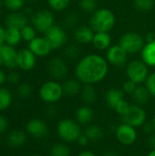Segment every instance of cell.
I'll return each mask as SVG.
<instances>
[{"label":"cell","mask_w":155,"mask_h":156,"mask_svg":"<svg viewBox=\"0 0 155 156\" xmlns=\"http://www.w3.org/2000/svg\"><path fill=\"white\" fill-rule=\"evenodd\" d=\"M109 63L100 54L90 53L79 58L75 66L74 73L83 85L101 82L108 75Z\"/></svg>","instance_id":"obj_1"},{"label":"cell","mask_w":155,"mask_h":156,"mask_svg":"<svg viewBox=\"0 0 155 156\" xmlns=\"http://www.w3.org/2000/svg\"><path fill=\"white\" fill-rule=\"evenodd\" d=\"M116 16L114 13L106 7L98 8L90 15L89 26L96 32H110L115 26Z\"/></svg>","instance_id":"obj_2"},{"label":"cell","mask_w":155,"mask_h":156,"mask_svg":"<svg viewBox=\"0 0 155 156\" xmlns=\"http://www.w3.org/2000/svg\"><path fill=\"white\" fill-rule=\"evenodd\" d=\"M56 133L62 142L72 144L77 142L79 137L82 134L81 125L76 120L64 118L57 123Z\"/></svg>","instance_id":"obj_3"},{"label":"cell","mask_w":155,"mask_h":156,"mask_svg":"<svg viewBox=\"0 0 155 156\" xmlns=\"http://www.w3.org/2000/svg\"><path fill=\"white\" fill-rule=\"evenodd\" d=\"M64 96L62 83L55 80L43 82L38 89V97L46 104H55Z\"/></svg>","instance_id":"obj_4"},{"label":"cell","mask_w":155,"mask_h":156,"mask_svg":"<svg viewBox=\"0 0 155 156\" xmlns=\"http://www.w3.org/2000/svg\"><path fill=\"white\" fill-rule=\"evenodd\" d=\"M149 74V67L142 59H132L126 65L127 79L137 85L144 83Z\"/></svg>","instance_id":"obj_5"},{"label":"cell","mask_w":155,"mask_h":156,"mask_svg":"<svg viewBox=\"0 0 155 156\" xmlns=\"http://www.w3.org/2000/svg\"><path fill=\"white\" fill-rule=\"evenodd\" d=\"M119 45L129 55H134L142 51L145 45V39L141 34L134 31H129L122 35Z\"/></svg>","instance_id":"obj_6"},{"label":"cell","mask_w":155,"mask_h":156,"mask_svg":"<svg viewBox=\"0 0 155 156\" xmlns=\"http://www.w3.org/2000/svg\"><path fill=\"white\" fill-rule=\"evenodd\" d=\"M29 20L30 24L36 28V30L42 34L55 25L54 14L49 9L46 8L35 11V13L30 16Z\"/></svg>","instance_id":"obj_7"},{"label":"cell","mask_w":155,"mask_h":156,"mask_svg":"<svg viewBox=\"0 0 155 156\" xmlns=\"http://www.w3.org/2000/svg\"><path fill=\"white\" fill-rule=\"evenodd\" d=\"M44 37L48 41L53 50H57L65 47L69 39L66 28L56 24L44 33Z\"/></svg>","instance_id":"obj_8"},{"label":"cell","mask_w":155,"mask_h":156,"mask_svg":"<svg viewBox=\"0 0 155 156\" xmlns=\"http://www.w3.org/2000/svg\"><path fill=\"white\" fill-rule=\"evenodd\" d=\"M122 119V122L130 124L134 128H140L147 122V112L143 106L133 103L131 104L127 113Z\"/></svg>","instance_id":"obj_9"},{"label":"cell","mask_w":155,"mask_h":156,"mask_svg":"<svg viewBox=\"0 0 155 156\" xmlns=\"http://www.w3.org/2000/svg\"><path fill=\"white\" fill-rule=\"evenodd\" d=\"M25 131L28 136L37 140L44 139L49 133L48 123L43 119L37 117L31 118L26 122Z\"/></svg>","instance_id":"obj_10"},{"label":"cell","mask_w":155,"mask_h":156,"mask_svg":"<svg viewBox=\"0 0 155 156\" xmlns=\"http://www.w3.org/2000/svg\"><path fill=\"white\" fill-rule=\"evenodd\" d=\"M47 70L52 80L60 81L66 80L69 72V67L63 58L59 57H53L48 61Z\"/></svg>","instance_id":"obj_11"},{"label":"cell","mask_w":155,"mask_h":156,"mask_svg":"<svg viewBox=\"0 0 155 156\" xmlns=\"http://www.w3.org/2000/svg\"><path fill=\"white\" fill-rule=\"evenodd\" d=\"M129 54L119 45H111L107 50L105 58L108 61L109 65H111L115 68H122L127 64Z\"/></svg>","instance_id":"obj_12"},{"label":"cell","mask_w":155,"mask_h":156,"mask_svg":"<svg viewBox=\"0 0 155 156\" xmlns=\"http://www.w3.org/2000/svg\"><path fill=\"white\" fill-rule=\"evenodd\" d=\"M115 136L118 142L125 146L132 145L137 140V131L136 128L125 122L121 123L116 127Z\"/></svg>","instance_id":"obj_13"},{"label":"cell","mask_w":155,"mask_h":156,"mask_svg":"<svg viewBox=\"0 0 155 156\" xmlns=\"http://www.w3.org/2000/svg\"><path fill=\"white\" fill-rule=\"evenodd\" d=\"M37 62V56L28 48H22L18 49L17 57V69L21 71H31L33 70Z\"/></svg>","instance_id":"obj_14"},{"label":"cell","mask_w":155,"mask_h":156,"mask_svg":"<svg viewBox=\"0 0 155 156\" xmlns=\"http://www.w3.org/2000/svg\"><path fill=\"white\" fill-rule=\"evenodd\" d=\"M27 48L37 56V58L48 57L53 51L50 44L44 36H37L33 40L27 43Z\"/></svg>","instance_id":"obj_15"},{"label":"cell","mask_w":155,"mask_h":156,"mask_svg":"<svg viewBox=\"0 0 155 156\" xmlns=\"http://www.w3.org/2000/svg\"><path fill=\"white\" fill-rule=\"evenodd\" d=\"M29 16L22 11L8 12L4 17V25L5 27H15L21 29L26 25L29 24Z\"/></svg>","instance_id":"obj_16"},{"label":"cell","mask_w":155,"mask_h":156,"mask_svg":"<svg viewBox=\"0 0 155 156\" xmlns=\"http://www.w3.org/2000/svg\"><path fill=\"white\" fill-rule=\"evenodd\" d=\"M27 133L20 129H13L6 133L5 144L10 149L22 148L27 142Z\"/></svg>","instance_id":"obj_17"},{"label":"cell","mask_w":155,"mask_h":156,"mask_svg":"<svg viewBox=\"0 0 155 156\" xmlns=\"http://www.w3.org/2000/svg\"><path fill=\"white\" fill-rule=\"evenodd\" d=\"M2 54H3V67H5L8 70L17 69L18 50L14 47L5 44L2 46Z\"/></svg>","instance_id":"obj_18"},{"label":"cell","mask_w":155,"mask_h":156,"mask_svg":"<svg viewBox=\"0 0 155 156\" xmlns=\"http://www.w3.org/2000/svg\"><path fill=\"white\" fill-rule=\"evenodd\" d=\"M95 32L88 25L79 26L75 28L73 33L74 40L79 45H87L92 42Z\"/></svg>","instance_id":"obj_19"},{"label":"cell","mask_w":155,"mask_h":156,"mask_svg":"<svg viewBox=\"0 0 155 156\" xmlns=\"http://www.w3.org/2000/svg\"><path fill=\"white\" fill-rule=\"evenodd\" d=\"M76 121L83 126H88L91 123L94 118V111L90 105L84 104L76 110Z\"/></svg>","instance_id":"obj_20"},{"label":"cell","mask_w":155,"mask_h":156,"mask_svg":"<svg viewBox=\"0 0 155 156\" xmlns=\"http://www.w3.org/2000/svg\"><path fill=\"white\" fill-rule=\"evenodd\" d=\"M91 44L98 51L107 50L111 46V36L110 32H96Z\"/></svg>","instance_id":"obj_21"},{"label":"cell","mask_w":155,"mask_h":156,"mask_svg":"<svg viewBox=\"0 0 155 156\" xmlns=\"http://www.w3.org/2000/svg\"><path fill=\"white\" fill-rule=\"evenodd\" d=\"M124 92L122 89L118 88H111L105 93V101L109 108L111 110H115L118 104L124 100Z\"/></svg>","instance_id":"obj_22"},{"label":"cell","mask_w":155,"mask_h":156,"mask_svg":"<svg viewBox=\"0 0 155 156\" xmlns=\"http://www.w3.org/2000/svg\"><path fill=\"white\" fill-rule=\"evenodd\" d=\"M141 53V59L149 67L155 68V40L145 42Z\"/></svg>","instance_id":"obj_23"},{"label":"cell","mask_w":155,"mask_h":156,"mask_svg":"<svg viewBox=\"0 0 155 156\" xmlns=\"http://www.w3.org/2000/svg\"><path fill=\"white\" fill-rule=\"evenodd\" d=\"M82 86H83V84L77 78H71V79L65 80L62 83L64 95L68 96V97H73L76 95H79Z\"/></svg>","instance_id":"obj_24"},{"label":"cell","mask_w":155,"mask_h":156,"mask_svg":"<svg viewBox=\"0 0 155 156\" xmlns=\"http://www.w3.org/2000/svg\"><path fill=\"white\" fill-rule=\"evenodd\" d=\"M79 96H80L82 101L84 102V104H87V105L93 104L97 101V98H98L97 89H96L95 85L84 84L82 86Z\"/></svg>","instance_id":"obj_25"},{"label":"cell","mask_w":155,"mask_h":156,"mask_svg":"<svg viewBox=\"0 0 155 156\" xmlns=\"http://www.w3.org/2000/svg\"><path fill=\"white\" fill-rule=\"evenodd\" d=\"M14 103V93L5 86L0 87V112H5L11 108Z\"/></svg>","instance_id":"obj_26"},{"label":"cell","mask_w":155,"mask_h":156,"mask_svg":"<svg viewBox=\"0 0 155 156\" xmlns=\"http://www.w3.org/2000/svg\"><path fill=\"white\" fill-rule=\"evenodd\" d=\"M22 40V36L20 29L15 27H5V44L11 47H17Z\"/></svg>","instance_id":"obj_27"},{"label":"cell","mask_w":155,"mask_h":156,"mask_svg":"<svg viewBox=\"0 0 155 156\" xmlns=\"http://www.w3.org/2000/svg\"><path fill=\"white\" fill-rule=\"evenodd\" d=\"M132 97L134 103L143 106V105H145L146 103H148V101H150V98L152 96L145 86L138 85L137 88L135 89L134 92L132 94Z\"/></svg>","instance_id":"obj_28"},{"label":"cell","mask_w":155,"mask_h":156,"mask_svg":"<svg viewBox=\"0 0 155 156\" xmlns=\"http://www.w3.org/2000/svg\"><path fill=\"white\" fill-rule=\"evenodd\" d=\"M84 133L90 142H100L104 137V132L102 128L96 124L88 125L85 129Z\"/></svg>","instance_id":"obj_29"},{"label":"cell","mask_w":155,"mask_h":156,"mask_svg":"<svg viewBox=\"0 0 155 156\" xmlns=\"http://www.w3.org/2000/svg\"><path fill=\"white\" fill-rule=\"evenodd\" d=\"M48 154L49 156H71V151L68 144L64 142L55 143L49 148Z\"/></svg>","instance_id":"obj_30"},{"label":"cell","mask_w":155,"mask_h":156,"mask_svg":"<svg viewBox=\"0 0 155 156\" xmlns=\"http://www.w3.org/2000/svg\"><path fill=\"white\" fill-rule=\"evenodd\" d=\"M33 91H34L33 86L29 82L22 81L16 87V96L22 100H26V99L30 98L33 94Z\"/></svg>","instance_id":"obj_31"},{"label":"cell","mask_w":155,"mask_h":156,"mask_svg":"<svg viewBox=\"0 0 155 156\" xmlns=\"http://www.w3.org/2000/svg\"><path fill=\"white\" fill-rule=\"evenodd\" d=\"M4 7L8 12L22 11L25 8L26 0H3Z\"/></svg>","instance_id":"obj_32"},{"label":"cell","mask_w":155,"mask_h":156,"mask_svg":"<svg viewBox=\"0 0 155 156\" xmlns=\"http://www.w3.org/2000/svg\"><path fill=\"white\" fill-rule=\"evenodd\" d=\"M20 32L22 36V40L26 43H29L31 40H33L37 37V33L36 28L31 24L26 25L24 27L20 29Z\"/></svg>","instance_id":"obj_33"},{"label":"cell","mask_w":155,"mask_h":156,"mask_svg":"<svg viewBox=\"0 0 155 156\" xmlns=\"http://www.w3.org/2000/svg\"><path fill=\"white\" fill-rule=\"evenodd\" d=\"M154 5V0H133V6L139 12H149Z\"/></svg>","instance_id":"obj_34"},{"label":"cell","mask_w":155,"mask_h":156,"mask_svg":"<svg viewBox=\"0 0 155 156\" xmlns=\"http://www.w3.org/2000/svg\"><path fill=\"white\" fill-rule=\"evenodd\" d=\"M79 6L84 13L87 14H92L99 8L97 0H79Z\"/></svg>","instance_id":"obj_35"},{"label":"cell","mask_w":155,"mask_h":156,"mask_svg":"<svg viewBox=\"0 0 155 156\" xmlns=\"http://www.w3.org/2000/svg\"><path fill=\"white\" fill-rule=\"evenodd\" d=\"M49 8L56 12H62L68 8L70 0H47Z\"/></svg>","instance_id":"obj_36"},{"label":"cell","mask_w":155,"mask_h":156,"mask_svg":"<svg viewBox=\"0 0 155 156\" xmlns=\"http://www.w3.org/2000/svg\"><path fill=\"white\" fill-rule=\"evenodd\" d=\"M64 56L69 59H76L80 56V49L75 44L67 45L64 48Z\"/></svg>","instance_id":"obj_37"},{"label":"cell","mask_w":155,"mask_h":156,"mask_svg":"<svg viewBox=\"0 0 155 156\" xmlns=\"http://www.w3.org/2000/svg\"><path fill=\"white\" fill-rule=\"evenodd\" d=\"M21 82H22V76L19 71H17L16 69H13V70H9L7 72L6 83H8L11 86L16 87Z\"/></svg>","instance_id":"obj_38"},{"label":"cell","mask_w":155,"mask_h":156,"mask_svg":"<svg viewBox=\"0 0 155 156\" xmlns=\"http://www.w3.org/2000/svg\"><path fill=\"white\" fill-rule=\"evenodd\" d=\"M79 21V16L76 12L69 13L64 18V27L65 28H72L75 27Z\"/></svg>","instance_id":"obj_39"},{"label":"cell","mask_w":155,"mask_h":156,"mask_svg":"<svg viewBox=\"0 0 155 156\" xmlns=\"http://www.w3.org/2000/svg\"><path fill=\"white\" fill-rule=\"evenodd\" d=\"M144 86L150 92L152 97H155V71L150 73L144 82Z\"/></svg>","instance_id":"obj_40"},{"label":"cell","mask_w":155,"mask_h":156,"mask_svg":"<svg viewBox=\"0 0 155 156\" xmlns=\"http://www.w3.org/2000/svg\"><path fill=\"white\" fill-rule=\"evenodd\" d=\"M130 106H131V104L124 99L123 101H122L118 104V106L115 108L114 112H115L116 113H118L121 117H122V116H124V115L127 113V112H128Z\"/></svg>","instance_id":"obj_41"},{"label":"cell","mask_w":155,"mask_h":156,"mask_svg":"<svg viewBox=\"0 0 155 156\" xmlns=\"http://www.w3.org/2000/svg\"><path fill=\"white\" fill-rule=\"evenodd\" d=\"M137 84H135L133 81H132V80H127L126 81H124L123 82V84H122V90H123V92L125 93V94H130V95H132L133 92H134V90H135V89L137 88Z\"/></svg>","instance_id":"obj_42"},{"label":"cell","mask_w":155,"mask_h":156,"mask_svg":"<svg viewBox=\"0 0 155 156\" xmlns=\"http://www.w3.org/2000/svg\"><path fill=\"white\" fill-rule=\"evenodd\" d=\"M9 128V121L6 118V116H5L4 114H2L0 112V135L7 133Z\"/></svg>","instance_id":"obj_43"},{"label":"cell","mask_w":155,"mask_h":156,"mask_svg":"<svg viewBox=\"0 0 155 156\" xmlns=\"http://www.w3.org/2000/svg\"><path fill=\"white\" fill-rule=\"evenodd\" d=\"M45 115L48 119H53L57 115V109L53 104H48L46 110H45Z\"/></svg>","instance_id":"obj_44"},{"label":"cell","mask_w":155,"mask_h":156,"mask_svg":"<svg viewBox=\"0 0 155 156\" xmlns=\"http://www.w3.org/2000/svg\"><path fill=\"white\" fill-rule=\"evenodd\" d=\"M142 129H143V133H145L146 135H150V134L155 133V128L152 122H146L142 126Z\"/></svg>","instance_id":"obj_45"},{"label":"cell","mask_w":155,"mask_h":156,"mask_svg":"<svg viewBox=\"0 0 155 156\" xmlns=\"http://www.w3.org/2000/svg\"><path fill=\"white\" fill-rule=\"evenodd\" d=\"M76 143H77L79 146L85 147V146H87V145L90 143V139L85 135V133H82V134L79 137V139L77 140Z\"/></svg>","instance_id":"obj_46"},{"label":"cell","mask_w":155,"mask_h":156,"mask_svg":"<svg viewBox=\"0 0 155 156\" xmlns=\"http://www.w3.org/2000/svg\"><path fill=\"white\" fill-rule=\"evenodd\" d=\"M147 144L149 146V148L151 150L155 149V133L148 135V138H147Z\"/></svg>","instance_id":"obj_47"},{"label":"cell","mask_w":155,"mask_h":156,"mask_svg":"<svg viewBox=\"0 0 155 156\" xmlns=\"http://www.w3.org/2000/svg\"><path fill=\"white\" fill-rule=\"evenodd\" d=\"M7 80V72L0 68V87L5 86Z\"/></svg>","instance_id":"obj_48"},{"label":"cell","mask_w":155,"mask_h":156,"mask_svg":"<svg viewBox=\"0 0 155 156\" xmlns=\"http://www.w3.org/2000/svg\"><path fill=\"white\" fill-rule=\"evenodd\" d=\"M5 27L0 25V47L5 45Z\"/></svg>","instance_id":"obj_49"},{"label":"cell","mask_w":155,"mask_h":156,"mask_svg":"<svg viewBox=\"0 0 155 156\" xmlns=\"http://www.w3.org/2000/svg\"><path fill=\"white\" fill-rule=\"evenodd\" d=\"M77 156H97L96 154H94L92 151H90V150H83L81 152H79Z\"/></svg>","instance_id":"obj_50"},{"label":"cell","mask_w":155,"mask_h":156,"mask_svg":"<svg viewBox=\"0 0 155 156\" xmlns=\"http://www.w3.org/2000/svg\"><path fill=\"white\" fill-rule=\"evenodd\" d=\"M155 40V33L153 32H149L146 37H145V42H151Z\"/></svg>","instance_id":"obj_51"},{"label":"cell","mask_w":155,"mask_h":156,"mask_svg":"<svg viewBox=\"0 0 155 156\" xmlns=\"http://www.w3.org/2000/svg\"><path fill=\"white\" fill-rule=\"evenodd\" d=\"M102 156H120L116 152H114V151H107V152H105Z\"/></svg>","instance_id":"obj_52"},{"label":"cell","mask_w":155,"mask_h":156,"mask_svg":"<svg viewBox=\"0 0 155 156\" xmlns=\"http://www.w3.org/2000/svg\"><path fill=\"white\" fill-rule=\"evenodd\" d=\"M3 67V54H2V47H0V68Z\"/></svg>","instance_id":"obj_53"},{"label":"cell","mask_w":155,"mask_h":156,"mask_svg":"<svg viewBox=\"0 0 155 156\" xmlns=\"http://www.w3.org/2000/svg\"><path fill=\"white\" fill-rule=\"evenodd\" d=\"M147 156H155V149L151 150V151H150V153L148 154V155Z\"/></svg>","instance_id":"obj_54"},{"label":"cell","mask_w":155,"mask_h":156,"mask_svg":"<svg viewBox=\"0 0 155 156\" xmlns=\"http://www.w3.org/2000/svg\"><path fill=\"white\" fill-rule=\"evenodd\" d=\"M4 7V3H3V0H0V10Z\"/></svg>","instance_id":"obj_55"},{"label":"cell","mask_w":155,"mask_h":156,"mask_svg":"<svg viewBox=\"0 0 155 156\" xmlns=\"http://www.w3.org/2000/svg\"><path fill=\"white\" fill-rule=\"evenodd\" d=\"M152 122H153V126H154L155 128V113L154 115H153V119H152Z\"/></svg>","instance_id":"obj_56"},{"label":"cell","mask_w":155,"mask_h":156,"mask_svg":"<svg viewBox=\"0 0 155 156\" xmlns=\"http://www.w3.org/2000/svg\"><path fill=\"white\" fill-rule=\"evenodd\" d=\"M28 156H43L42 154H29Z\"/></svg>","instance_id":"obj_57"},{"label":"cell","mask_w":155,"mask_h":156,"mask_svg":"<svg viewBox=\"0 0 155 156\" xmlns=\"http://www.w3.org/2000/svg\"><path fill=\"white\" fill-rule=\"evenodd\" d=\"M37 0H26V2H28V3H35V2H37Z\"/></svg>","instance_id":"obj_58"},{"label":"cell","mask_w":155,"mask_h":156,"mask_svg":"<svg viewBox=\"0 0 155 156\" xmlns=\"http://www.w3.org/2000/svg\"><path fill=\"white\" fill-rule=\"evenodd\" d=\"M2 145V140H1V138H0V146Z\"/></svg>","instance_id":"obj_59"}]
</instances>
